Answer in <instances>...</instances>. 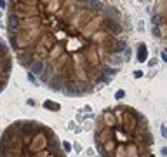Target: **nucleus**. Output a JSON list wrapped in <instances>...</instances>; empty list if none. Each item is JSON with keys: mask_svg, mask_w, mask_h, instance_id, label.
I'll list each match as a JSON object with an SVG mask.
<instances>
[{"mask_svg": "<svg viewBox=\"0 0 167 157\" xmlns=\"http://www.w3.org/2000/svg\"><path fill=\"white\" fill-rule=\"evenodd\" d=\"M94 145L101 157H148L153 133L139 110L115 105L105 108L96 119Z\"/></svg>", "mask_w": 167, "mask_h": 157, "instance_id": "nucleus-1", "label": "nucleus"}, {"mask_svg": "<svg viewBox=\"0 0 167 157\" xmlns=\"http://www.w3.org/2000/svg\"><path fill=\"white\" fill-rule=\"evenodd\" d=\"M0 157H66L59 136L38 121H16L0 136Z\"/></svg>", "mask_w": 167, "mask_h": 157, "instance_id": "nucleus-2", "label": "nucleus"}, {"mask_svg": "<svg viewBox=\"0 0 167 157\" xmlns=\"http://www.w3.org/2000/svg\"><path fill=\"white\" fill-rule=\"evenodd\" d=\"M12 72V56H11V49L5 42L0 39V93L5 89L9 82V77Z\"/></svg>", "mask_w": 167, "mask_h": 157, "instance_id": "nucleus-3", "label": "nucleus"}, {"mask_svg": "<svg viewBox=\"0 0 167 157\" xmlns=\"http://www.w3.org/2000/svg\"><path fill=\"white\" fill-rule=\"evenodd\" d=\"M146 58H148L146 46H144V44H139V46H138V61H139V63H144Z\"/></svg>", "mask_w": 167, "mask_h": 157, "instance_id": "nucleus-4", "label": "nucleus"}, {"mask_svg": "<svg viewBox=\"0 0 167 157\" xmlns=\"http://www.w3.org/2000/svg\"><path fill=\"white\" fill-rule=\"evenodd\" d=\"M44 107L49 108V110H56V112H58L59 108H61V105H59V103H54V101H45V103H44Z\"/></svg>", "mask_w": 167, "mask_h": 157, "instance_id": "nucleus-5", "label": "nucleus"}, {"mask_svg": "<svg viewBox=\"0 0 167 157\" xmlns=\"http://www.w3.org/2000/svg\"><path fill=\"white\" fill-rule=\"evenodd\" d=\"M124 96H125V93L122 91V89H120V91H117V94H115V98H117V99H122Z\"/></svg>", "mask_w": 167, "mask_h": 157, "instance_id": "nucleus-6", "label": "nucleus"}, {"mask_svg": "<svg viewBox=\"0 0 167 157\" xmlns=\"http://www.w3.org/2000/svg\"><path fill=\"white\" fill-rule=\"evenodd\" d=\"M0 7H2V9H5V7H7V4H5L4 0H0Z\"/></svg>", "mask_w": 167, "mask_h": 157, "instance_id": "nucleus-7", "label": "nucleus"}, {"mask_svg": "<svg viewBox=\"0 0 167 157\" xmlns=\"http://www.w3.org/2000/svg\"><path fill=\"white\" fill-rule=\"evenodd\" d=\"M134 77H143V72H134Z\"/></svg>", "mask_w": 167, "mask_h": 157, "instance_id": "nucleus-8", "label": "nucleus"}, {"mask_svg": "<svg viewBox=\"0 0 167 157\" xmlns=\"http://www.w3.org/2000/svg\"><path fill=\"white\" fill-rule=\"evenodd\" d=\"M162 154H164V155H167V149H162Z\"/></svg>", "mask_w": 167, "mask_h": 157, "instance_id": "nucleus-9", "label": "nucleus"}, {"mask_svg": "<svg viewBox=\"0 0 167 157\" xmlns=\"http://www.w3.org/2000/svg\"><path fill=\"white\" fill-rule=\"evenodd\" d=\"M148 157H155V155H153V154H150V155H148Z\"/></svg>", "mask_w": 167, "mask_h": 157, "instance_id": "nucleus-10", "label": "nucleus"}]
</instances>
